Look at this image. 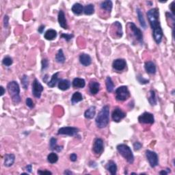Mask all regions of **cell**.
<instances>
[{
    "mask_svg": "<svg viewBox=\"0 0 175 175\" xmlns=\"http://www.w3.org/2000/svg\"><path fill=\"white\" fill-rule=\"evenodd\" d=\"M159 10L157 8H152L147 12V17L151 25L153 36L157 44H160L163 38V31L159 21Z\"/></svg>",
    "mask_w": 175,
    "mask_h": 175,
    "instance_id": "obj_1",
    "label": "cell"
},
{
    "mask_svg": "<svg viewBox=\"0 0 175 175\" xmlns=\"http://www.w3.org/2000/svg\"><path fill=\"white\" fill-rule=\"evenodd\" d=\"M109 121H110V107L105 105L102 108L97 115L95 120V123L98 128L103 129L108 126Z\"/></svg>",
    "mask_w": 175,
    "mask_h": 175,
    "instance_id": "obj_2",
    "label": "cell"
},
{
    "mask_svg": "<svg viewBox=\"0 0 175 175\" xmlns=\"http://www.w3.org/2000/svg\"><path fill=\"white\" fill-rule=\"evenodd\" d=\"M7 90L12 98V101L15 103L17 104L21 101V97H20V88L19 85L16 81H10L7 85Z\"/></svg>",
    "mask_w": 175,
    "mask_h": 175,
    "instance_id": "obj_3",
    "label": "cell"
},
{
    "mask_svg": "<svg viewBox=\"0 0 175 175\" xmlns=\"http://www.w3.org/2000/svg\"><path fill=\"white\" fill-rule=\"evenodd\" d=\"M116 149L120 154H121L125 159L127 162L130 164H132L134 161V156L131 148L127 146V144H120L118 145Z\"/></svg>",
    "mask_w": 175,
    "mask_h": 175,
    "instance_id": "obj_4",
    "label": "cell"
},
{
    "mask_svg": "<svg viewBox=\"0 0 175 175\" xmlns=\"http://www.w3.org/2000/svg\"><path fill=\"white\" fill-rule=\"evenodd\" d=\"M116 99L119 101H124L130 97V92L127 86H120L115 91Z\"/></svg>",
    "mask_w": 175,
    "mask_h": 175,
    "instance_id": "obj_5",
    "label": "cell"
},
{
    "mask_svg": "<svg viewBox=\"0 0 175 175\" xmlns=\"http://www.w3.org/2000/svg\"><path fill=\"white\" fill-rule=\"evenodd\" d=\"M145 154H146V157L151 168H154L157 165H158V155L155 152L150 151V150H146V152H145Z\"/></svg>",
    "mask_w": 175,
    "mask_h": 175,
    "instance_id": "obj_6",
    "label": "cell"
},
{
    "mask_svg": "<svg viewBox=\"0 0 175 175\" xmlns=\"http://www.w3.org/2000/svg\"><path fill=\"white\" fill-rule=\"evenodd\" d=\"M79 132V129L73 127H64L59 129L58 135H66L69 136H75Z\"/></svg>",
    "mask_w": 175,
    "mask_h": 175,
    "instance_id": "obj_7",
    "label": "cell"
},
{
    "mask_svg": "<svg viewBox=\"0 0 175 175\" xmlns=\"http://www.w3.org/2000/svg\"><path fill=\"white\" fill-rule=\"evenodd\" d=\"M43 90H44V88L42 84L39 82L37 79H35L32 83V94L36 98L40 99Z\"/></svg>",
    "mask_w": 175,
    "mask_h": 175,
    "instance_id": "obj_8",
    "label": "cell"
},
{
    "mask_svg": "<svg viewBox=\"0 0 175 175\" xmlns=\"http://www.w3.org/2000/svg\"><path fill=\"white\" fill-rule=\"evenodd\" d=\"M138 121L142 124H153L154 122V116L151 113L144 112L138 117Z\"/></svg>",
    "mask_w": 175,
    "mask_h": 175,
    "instance_id": "obj_9",
    "label": "cell"
},
{
    "mask_svg": "<svg viewBox=\"0 0 175 175\" xmlns=\"http://www.w3.org/2000/svg\"><path fill=\"white\" fill-rule=\"evenodd\" d=\"M128 26H129V28L132 31L133 36H135L136 40L140 43H143V34L142 31L135 26L133 23L129 22L128 23Z\"/></svg>",
    "mask_w": 175,
    "mask_h": 175,
    "instance_id": "obj_10",
    "label": "cell"
},
{
    "mask_svg": "<svg viewBox=\"0 0 175 175\" xmlns=\"http://www.w3.org/2000/svg\"><path fill=\"white\" fill-rule=\"evenodd\" d=\"M126 116V113L119 108H116L113 110L112 118L113 121L116 122H119L122 119H123Z\"/></svg>",
    "mask_w": 175,
    "mask_h": 175,
    "instance_id": "obj_11",
    "label": "cell"
},
{
    "mask_svg": "<svg viewBox=\"0 0 175 175\" xmlns=\"http://www.w3.org/2000/svg\"><path fill=\"white\" fill-rule=\"evenodd\" d=\"M104 146H103V141L101 138H97L94 140V144L92 146V151L95 154H99L103 151Z\"/></svg>",
    "mask_w": 175,
    "mask_h": 175,
    "instance_id": "obj_12",
    "label": "cell"
},
{
    "mask_svg": "<svg viewBox=\"0 0 175 175\" xmlns=\"http://www.w3.org/2000/svg\"><path fill=\"white\" fill-rule=\"evenodd\" d=\"M127 65L126 61L124 59H116L113 60L112 63V67L117 71H122L125 69Z\"/></svg>",
    "mask_w": 175,
    "mask_h": 175,
    "instance_id": "obj_13",
    "label": "cell"
},
{
    "mask_svg": "<svg viewBox=\"0 0 175 175\" xmlns=\"http://www.w3.org/2000/svg\"><path fill=\"white\" fill-rule=\"evenodd\" d=\"M58 20L59 24H60V26H61V28H62L64 29H68V24H67V19H66V17H65V14L62 10L59 11Z\"/></svg>",
    "mask_w": 175,
    "mask_h": 175,
    "instance_id": "obj_14",
    "label": "cell"
},
{
    "mask_svg": "<svg viewBox=\"0 0 175 175\" xmlns=\"http://www.w3.org/2000/svg\"><path fill=\"white\" fill-rule=\"evenodd\" d=\"M79 62L84 67H88L92 63L91 57L87 53H81L79 56Z\"/></svg>",
    "mask_w": 175,
    "mask_h": 175,
    "instance_id": "obj_15",
    "label": "cell"
},
{
    "mask_svg": "<svg viewBox=\"0 0 175 175\" xmlns=\"http://www.w3.org/2000/svg\"><path fill=\"white\" fill-rule=\"evenodd\" d=\"M100 89V84L96 81L92 80L89 84V90L91 94L95 95L99 92Z\"/></svg>",
    "mask_w": 175,
    "mask_h": 175,
    "instance_id": "obj_16",
    "label": "cell"
},
{
    "mask_svg": "<svg viewBox=\"0 0 175 175\" xmlns=\"http://www.w3.org/2000/svg\"><path fill=\"white\" fill-rule=\"evenodd\" d=\"M15 161V156L14 154H6L4 158V165L6 167H10L14 164Z\"/></svg>",
    "mask_w": 175,
    "mask_h": 175,
    "instance_id": "obj_17",
    "label": "cell"
},
{
    "mask_svg": "<svg viewBox=\"0 0 175 175\" xmlns=\"http://www.w3.org/2000/svg\"><path fill=\"white\" fill-rule=\"evenodd\" d=\"M112 30L115 31L116 30V35L117 36L118 38H121L123 34V32H122V25L120 23L119 21H115L112 26Z\"/></svg>",
    "mask_w": 175,
    "mask_h": 175,
    "instance_id": "obj_18",
    "label": "cell"
},
{
    "mask_svg": "<svg viewBox=\"0 0 175 175\" xmlns=\"http://www.w3.org/2000/svg\"><path fill=\"white\" fill-rule=\"evenodd\" d=\"M144 69L149 74H154L156 72V66L151 61L145 62Z\"/></svg>",
    "mask_w": 175,
    "mask_h": 175,
    "instance_id": "obj_19",
    "label": "cell"
},
{
    "mask_svg": "<svg viewBox=\"0 0 175 175\" xmlns=\"http://www.w3.org/2000/svg\"><path fill=\"white\" fill-rule=\"evenodd\" d=\"M106 169L108 170V172H110L111 174L115 175L117 172V165L114 161L110 160L107 163Z\"/></svg>",
    "mask_w": 175,
    "mask_h": 175,
    "instance_id": "obj_20",
    "label": "cell"
},
{
    "mask_svg": "<svg viewBox=\"0 0 175 175\" xmlns=\"http://www.w3.org/2000/svg\"><path fill=\"white\" fill-rule=\"evenodd\" d=\"M58 88L62 91L69 89L70 87V81L68 79H61L58 82Z\"/></svg>",
    "mask_w": 175,
    "mask_h": 175,
    "instance_id": "obj_21",
    "label": "cell"
},
{
    "mask_svg": "<svg viewBox=\"0 0 175 175\" xmlns=\"http://www.w3.org/2000/svg\"><path fill=\"white\" fill-rule=\"evenodd\" d=\"M72 85L75 88H83L86 86V81L83 79L75 78L72 82Z\"/></svg>",
    "mask_w": 175,
    "mask_h": 175,
    "instance_id": "obj_22",
    "label": "cell"
},
{
    "mask_svg": "<svg viewBox=\"0 0 175 175\" xmlns=\"http://www.w3.org/2000/svg\"><path fill=\"white\" fill-rule=\"evenodd\" d=\"M96 114V107L90 106L87 110L84 112V116L87 119H92Z\"/></svg>",
    "mask_w": 175,
    "mask_h": 175,
    "instance_id": "obj_23",
    "label": "cell"
},
{
    "mask_svg": "<svg viewBox=\"0 0 175 175\" xmlns=\"http://www.w3.org/2000/svg\"><path fill=\"white\" fill-rule=\"evenodd\" d=\"M112 1H110V0H108V1H102L101 3V5H100V7L101 8L102 10L110 13L111 11L112 10Z\"/></svg>",
    "mask_w": 175,
    "mask_h": 175,
    "instance_id": "obj_24",
    "label": "cell"
},
{
    "mask_svg": "<svg viewBox=\"0 0 175 175\" xmlns=\"http://www.w3.org/2000/svg\"><path fill=\"white\" fill-rule=\"evenodd\" d=\"M56 36H57V31L55 30V29H48V30H47L44 34V37L45 39L48 40H54L56 38Z\"/></svg>",
    "mask_w": 175,
    "mask_h": 175,
    "instance_id": "obj_25",
    "label": "cell"
},
{
    "mask_svg": "<svg viewBox=\"0 0 175 175\" xmlns=\"http://www.w3.org/2000/svg\"><path fill=\"white\" fill-rule=\"evenodd\" d=\"M71 10L75 15H79L83 12V7L81 4L79 3H76L72 6Z\"/></svg>",
    "mask_w": 175,
    "mask_h": 175,
    "instance_id": "obj_26",
    "label": "cell"
},
{
    "mask_svg": "<svg viewBox=\"0 0 175 175\" xmlns=\"http://www.w3.org/2000/svg\"><path fill=\"white\" fill-rule=\"evenodd\" d=\"M136 11H137V15H138V20H139V22L140 23V26L142 27L144 29L146 28V22H145L144 16H143V13L140 8L136 9Z\"/></svg>",
    "mask_w": 175,
    "mask_h": 175,
    "instance_id": "obj_27",
    "label": "cell"
},
{
    "mask_svg": "<svg viewBox=\"0 0 175 175\" xmlns=\"http://www.w3.org/2000/svg\"><path fill=\"white\" fill-rule=\"evenodd\" d=\"M59 74H60V72H56V73H54L53 75H52L51 79L49 81L48 83H47V85H48L49 87L50 88L55 87L56 83H58L59 81V77H58Z\"/></svg>",
    "mask_w": 175,
    "mask_h": 175,
    "instance_id": "obj_28",
    "label": "cell"
},
{
    "mask_svg": "<svg viewBox=\"0 0 175 175\" xmlns=\"http://www.w3.org/2000/svg\"><path fill=\"white\" fill-rule=\"evenodd\" d=\"M83 100V96L79 92H75L71 97V102L72 104H75Z\"/></svg>",
    "mask_w": 175,
    "mask_h": 175,
    "instance_id": "obj_29",
    "label": "cell"
},
{
    "mask_svg": "<svg viewBox=\"0 0 175 175\" xmlns=\"http://www.w3.org/2000/svg\"><path fill=\"white\" fill-rule=\"evenodd\" d=\"M65 56L64 55L63 51L62 49H59L58 53H57L56 56V61L57 62L60 63V64H63L65 62Z\"/></svg>",
    "mask_w": 175,
    "mask_h": 175,
    "instance_id": "obj_30",
    "label": "cell"
},
{
    "mask_svg": "<svg viewBox=\"0 0 175 175\" xmlns=\"http://www.w3.org/2000/svg\"><path fill=\"white\" fill-rule=\"evenodd\" d=\"M105 83H106V88H107V90H108V92H113V88H114V84H113L112 79L110 77H107Z\"/></svg>",
    "mask_w": 175,
    "mask_h": 175,
    "instance_id": "obj_31",
    "label": "cell"
},
{
    "mask_svg": "<svg viewBox=\"0 0 175 175\" xmlns=\"http://www.w3.org/2000/svg\"><path fill=\"white\" fill-rule=\"evenodd\" d=\"M83 12L86 15H91L94 12V6L93 4H90L83 8Z\"/></svg>",
    "mask_w": 175,
    "mask_h": 175,
    "instance_id": "obj_32",
    "label": "cell"
},
{
    "mask_svg": "<svg viewBox=\"0 0 175 175\" xmlns=\"http://www.w3.org/2000/svg\"><path fill=\"white\" fill-rule=\"evenodd\" d=\"M58 160V154L55 153H51L48 156H47V161L50 163L53 164V163H56Z\"/></svg>",
    "mask_w": 175,
    "mask_h": 175,
    "instance_id": "obj_33",
    "label": "cell"
},
{
    "mask_svg": "<svg viewBox=\"0 0 175 175\" xmlns=\"http://www.w3.org/2000/svg\"><path fill=\"white\" fill-rule=\"evenodd\" d=\"M149 101L151 105H155L157 104L156 95L154 90H151V91H150V97L149 98Z\"/></svg>",
    "mask_w": 175,
    "mask_h": 175,
    "instance_id": "obj_34",
    "label": "cell"
},
{
    "mask_svg": "<svg viewBox=\"0 0 175 175\" xmlns=\"http://www.w3.org/2000/svg\"><path fill=\"white\" fill-rule=\"evenodd\" d=\"M21 84H22L23 88L25 90L28 89V85H29V78H28V75H24L22 77V78H21Z\"/></svg>",
    "mask_w": 175,
    "mask_h": 175,
    "instance_id": "obj_35",
    "label": "cell"
},
{
    "mask_svg": "<svg viewBox=\"0 0 175 175\" xmlns=\"http://www.w3.org/2000/svg\"><path fill=\"white\" fill-rule=\"evenodd\" d=\"M13 63V60L12 59L10 58V57H5L3 59V60H2V64L4 66H6V67H10V66H11L12 64Z\"/></svg>",
    "mask_w": 175,
    "mask_h": 175,
    "instance_id": "obj_36",
    "label": "cell"
},
{
    "mask_svg": "<svg viewBox=\"0 0 175 175\" xmlns=\"http://www.w3.org/2000/svg\"><path fill=\"white\" fill-rule=\"evenodd\" d=\"M49 146H50V149L52 150V151H56L57 147L58 146V145H57V140L55 138H51V140H50V142H49Z\"/></svg>",
    "mask_w": 175,
    "mask_h": 175,
    "instance_id": "obj_37",
    "label": "cell"
},
{
    "mask_svg": "<svg viewBox=\"0 0 175 175\" xmlns=\"http://www.w3.org/2000/svg\"><path fill=\"white\" fill-rule=\"evenodd\" d=\"M73 34H61V37L62 38H64V39L68 42L71 40L72 38H73Z\"/></svg>",
    "mask_w": 175,
    "mask_h": 175,
    "instance_id": "obj_38",
    "label": "cell"
},
{
    "mask_svg": "<svg viewBox=\"0 0 175 175\" xmlns=\"http://www.w3.org/2000/svg\"><path fill=\"white\" fill-rule=\"evenodd\" d=\"M137 79H138V81L140 82V83H141V84H146V83H149V80L144 79V77H142V76H140V75L138 76Z\"/></svg>",
    "mask_w": 175,
    "mask_h": 175,
    "instance_id": "obj_39",
    "label": "cell"
},
{
    "mask_svg": "<svg viewBox=\"0 0 175 175\" xmlns=\"http://www.w3.org/2000/svg\"><path fill=\"white\" fill-rule=\"evenodd\" d=\"M26 102L27 106L29 107V108L31 109L34 108V102L31 98H27Z\"/></svg>",
    "mask_w": 175,
    "mask_h": 175,
    "instance_id": "obj_40",
    "label": "cell"
},
{
    "mask_svg": "<svg viewBox=\"0 0 175 175\" xmlns=\"http://www.w3.org/2000/svg\"><path fill=\"white\" fill-rule=\"evenodd\" d=\"M41 64H42V70L46 69L47 67H48L49 66V61L47 59H42V62H41Z\"/></svg>",
    "mask_w": 175,
    "mask_h": 175,
    "instance_id": "obj_41",
    "label": "cell"
},
{
    "mask_svg": "<svg viewBox=\"0 0 175 175\" xmlns=\"http://www.w3.org/2000/svg\"><path fill=\"white\" fill-rule=\"evenodd\" d=\"M142 144H141L140 142H135V143L133 144V148H134V150L135 151H139V150L142 148Z\"/></svg>",
    "mask_w": 175,
    "mask_h": 175,
    "instance_id": "obj_42",
    "label": "cell"
},
{
    "mask_svg": "<svg viewBox=\"0 0 175 175\" xmlns=\"http://www.w3.org/2000/svg\"><path fill=\"white\" fill-rule=\"evenodd\" d=\"M70 160L72 162H75V161H76L77 160V156L75 153H72L70 155Z\"/></svg>",
    "mask_w": 175,
    "mask_h": 175,
    "instance_id": "obj_43",
    "label": "cell"
},
{
    "mask_svg": "<svg viewBox=\"0 0 175 175\" xmlns=\"http://www.w3.org/2000/svg\"><path fill=\"white\" fill-rule=\"evenodd\" d=\"M8 20H9V18L7 15H5L4 16V27L6 28L8 26Z\"/></svg>",
    "mask_w": 175,
    "mask_h": 175,
    "instance_id": "obj_44",
    "label": "cell"
},
{
    "mask_svg": "<svg viewBox=\"0 0 175 175\" xmlns=\"http://www.w3.org/2000/svg\"><path fill=\"white\" fill-rule=\"evenodd\" d=\"M38 174H52V172L50 171H47V170H38Z\"/></svg>",
    "mask_w": 175,
    "mask_h": 175,
    "instance_id": "obj_45",
    "label": "cell"
},
{
    "mask_svg": "<svg viewBox=\"0 0 175 175\" xmlns=\"http://www.w3.org/2000/svg\"><path fill=\"white\" fill-rule=\"evenodd\" d=\"M170 169H169V168H167L166 170H161V171H160V174H163V175H166L168 173H170Z\"/></svg>",
    "mask_w": 175,
    "mask_h": 175,
    "instance_id": "obj_46",
    "label": "cell"
},
{
    "mask_svg": "<svg viewBox=\"0 0 175 175\" xmlns=\"http://www.w3.org/2000/svg\"><path fill=\"white\" fill-rule=\"evenodd\" d=\"M174 4H175V1H172L171 4L170 5V10L172 11V15H174Z\"/></svg>",
    "mask_w": 175,
    "mask_h": 175,
    "instance_id": "obj_47",
    "label": "cell"
},
{
    "mask_svg": "<svg viewBox=\"0 0 175 175\" xmlns=\"http://www.w3.org/2000/svg\"><path fill=\"white\" fill-rule=\"evenodd\" d=\"M45 28V26H43V25H41V26H40L39 28H38V32H39L40 34H42L43 31H44Z\"/></svg>",
    "mask_w": 175,
    "mask_h": 175,
    "instance_id": "obj_48",
    "label": "cell"
},
{
    "mask_svg": "<svg viewBox=\"0 0 175 175\" xmlns=\"http://www.w3.org/2000/svg\"><path fill=\"white\" fill-rule=\"evenodd\" d=\"M26 169L28 171V172H29V173H31V170H32V165H31V164L28 165L26 166Z\"/></svg>",
    "mask_w": 175,
    "mask_h": 175,
    "instance_id": "obj_49",
    "label": "cell"
},
{
    "mask_svg": "<svg viewBox=\"0 0 175 175\" xmlns=\"http://www.w3.org/2000/svg\"><path fill=\"white\" fill-rule=\"evenodd\" d=\"M64 174H72V172L71 171H70L69 170H66L64 172Z\"/></svg>",
    "mask_w": 175,
    "mask_h": 175,
    "instance_id": "obj_50",
    "label": "cell"
},
{
    "mask_svg": "<svg viewBox=\"0 0 175 175\" xmlns=\"http://www.w3.org/2000/svg\"><path fill=\"white\" fill-rule=\"evenodd\" d=\"M1 96H3L4 94V93H5V90H4V88L3 86H1Z\"/></svg>",
    "mask_w": 175,
    "mask_h": 175,
    "instance_id": "obj_51",
    "label": "cell"
},
{
    "mask_svg": "<svg viewBox=\"0 0 175 175\" xmlns=\"http://www.w3.org/2000/svg\"><path fill=\"white\" fill-rule=\"evenodd\" d=\"M131 174H136V173H135V172H132V173H131Z\"/></svg>",
    "mask_w": 175,
    "mask_h": 175,
    "instance_id": "obj_52",
    "label": "cell"
}]
</instances>
